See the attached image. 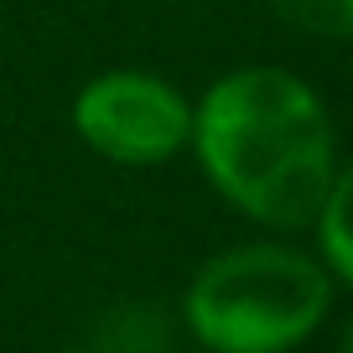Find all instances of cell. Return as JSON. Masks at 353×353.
<instances>
[{
    "mask_svg": "<svg viewBox=\"0 0 353 353\" xmlns=\"http://www.w3.org/2000/svg\"><path fill=\"white\" fill-rule=\"evenodd\" d=\"M327 270L286 244H244L198 270L188 322L213 353H286L327 317Z\"/></svg>",
    "mask_w": 353,
    "mask_h": 353,
    "instance_id": "cell-2",
    "label": "cell"
},
{
    "mask_svg": "<svg viewBox=\"0 0 353 353\" xmlns=\"http://www.w3.org/2000/svg\"><path fill=\"white\" fill-rule=\"evenodd\" d=\"M276 16L317 37H353V0H270Z\"/></svg>",
    "mask_w": 353,
    "mask_h": 353,
    "instance_id": "cell-5",
    "label": "cell"
},
{
    "mask_svg": "<svg viewBox=\"0 0 353 353\" xmlns=\"http://www.w3.org/2000/svg\"><path fill=\"white\" fill-rule=\"evenodd\" d=\"M213 188L270 229H307L332 188V125L322 99L281 68H244L192 114Z\"/></svg>",
    "mask_w": 353,
    "mask_h": 353,
    "instance_id": "cell-1",
    "label": "cell"
},
{
    "mask_svg": "<svg viewBox=\"0 0 353 353\" xmlns=\"http://www.w3.org/2000/svg\"><path fill=\"white\" fill-rule=\"evenodd\" d=\"M317 234H322V254L327 270H338L353 286V166L332 172V188L317 208Z\"/></svg>",
    "mask_w": 353,
    "mask_h": 353,
    "instance_id": "cell-4",
    "label": "cell"
},
{
    "mask_svg": "<svg viewBox=\"0 0 353 353\" xmlns=\"http://www.w3.org/2000/svg\"><path fill=\"white\" fill-rule=\"evenodd\" d=\"M73 125L110 161L156 166L192 141V104L151 73H104L78 94Z\"/></svg>",
    "mask_w": 353,
    "mask_h": 353,
    "instance_id": "cell-3",
    "label": "cell"
},
{
    "mask_svg": "<svg viewBox=\"0 0 353 353\" xmlns=\"http://www.w3.org/2000/svg\"><path fill=\"white\" fill-rule=\"evenodd\" d=\"M343 353H353V322H348V332H343Z\"/></svg>",
    "mask_w": 353,
    "mask_h": 353,
    "instance_id": "cell-6",
    "label": "cell"
}]
</instances>
